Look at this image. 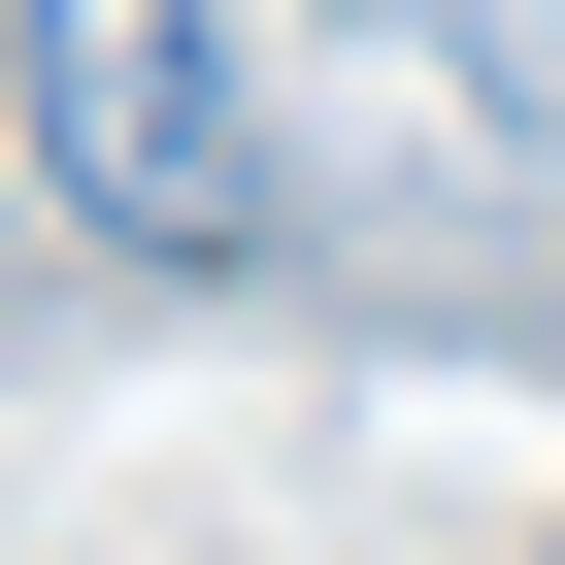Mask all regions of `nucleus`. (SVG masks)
Here are the masks:
<instances>
[{
    "label": "nucleus",
    "instance_id": "2",
    "mask_svg": "<svg viewBox=\"0 0 565 565\" xmlns=\"http://www.w3.org/2000/svg\"><path fill=\"white\" fill-rule=\"evenodd\" d=\"M34 233H67V200H34V167H0V300H34Z\"/></svg>",
    "mask_w": 565,
    "mask_h": 565
},
{
    "label": "nucleus",
    "instance_id": "1",
    "mask_svg": "<svg viewBox=\"0 0 565 565\" xmlns=\"http://www.w3.org/2000/svg\"><path fill=\"white\" fill-rule=\"evenodd\" d=\"M34 34V200L134 233V266H266V67H233V0H0Z\"/></svg>",
    "mask_w": 565,
    "mask_h": 565
}]
</instances>
